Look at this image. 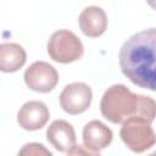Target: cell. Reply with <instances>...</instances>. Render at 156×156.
Wrapping results in <instances>:
<instances>
[{
    "instance_id": "6da1fadb",
    "label": "cell",
    "mask_w": 156,
    "mask_h": 156,
    "mask_svg": "<svg viewBox=\"0 0 156 156\" xmlns=\"http://www.w3.org/2000/svg\"><path fill=\"white\" fill-rule=\"evenodd\" d=\"M122 73L135 85L156 91V28L132 35L118 55Z\"/></svg>"
},
{
    "instance_id": "7a4b0ae2",
    "label": "cell",
    "mask_w": 156,
    "mask_h": 156,
    "mask_svg": "<svg viewBox=\"0 0 156 156\" xmlns=\"http://www.w3.org/2000/svg\"><path fill=\"white\" fill-rule=\"evenodd\" d=\"M140 94H134L123 84H113L100 101L101 115L111 123H123L128 117L138 116Z\"/></svg>"
},
{
    "instance_id": "3957f363",
    "label": "cell",
    "mask_w": 156,
    "mask_h": 156,
    "mask_svg": "<svg viewBox=\"0 0 156 156\" xmlns=\"http://www.w3.org/2000/svg\"><path fill=\"white\" fill-rule=\"evenodd\" d=\"M119 135L126 146L136 154H141L156 144V133L151 122L138 116L128 117L122 123Z\"/></svg>"
},
{
    "instance_id": "277c9868",
    "label": "cell",
    "mask_w": 156,
    "mask_h": 156,
    "mask_svg": "<svg viewBox=\"0 0 156 156\" xmlns=\"http://www.w3.org/2000/svg\"><path fill=\"white\" fill-rule=\"evenodd\" d=\"M49 56L60 63H69L79 60L84 54L80 39L68 29L54 32L48 41Z\"/></svg>"
},
{
    "instance_id": "5b68a950",
    "label": "cell",
    "mask_w": 156,
    "mask_h": 156,
    "mask_svg": "<svg viewBox=\"0 0 156 156\" xmlns=\"http://www.w3.org/2000/svg\"><path fill=\"white\" fill-rule=\"evenodd\" d=\"M91 88L82 82L66 85L58 98L62 110L69 115H79L85 112L91 104Z\"/></svg>"
},
{
    "instance_id": "8992f818",
    "label": "cell",
    "mask_w": 156,
    "mask_h": 156,
    "mask_svg": "<svg viewBox=\"0 0 156 156\" xmlns=\"http://www.w3.org/2000/svg\"><path fill=\"white\" fill-rule=\"evenodd\" d=\"M26 85L37 93H49L58 83V73L55 67L45 61L33 62L24 72Z\"/></svg>"
},
{
    "instance_id": "52a82bcc",
    "label": "cell",
    "mask_w": 156,
    "mask_h": 156,
    "mask_svg": "<svg viewBox=\"0 0 156 156\" xmlns=\"http://www.w3.org/2000/svg\"><path fill=\"white\" fill-rule=\"evenodd\" d=\"M50 112L46 105L41 101L32 100L20 108L17 113V122L20 127L26 130H38L41 129L49 121Z\"/></svg>"
},
{
    "instance_id": "ba28073f",
    "label": "cell",
    "mask_w": 156,
    "mask_h": 156,
    "mask_svg": "<svg viewBox=\"0 0 156 156\" xmlns=\"http://www.w3.org/2000/svg\"><path fill=\"white\" fill-rule=\"evenodd\" d=\"M113 138L112 130L101 121L88 122L83 128V144L87 149L99 155V151L107 147Z\"/></svg>"
},
{
    "instance_id": "9c48e42d",
    "label": "cell",
    "mask_w": 156,
    "mask_h": 156,
    "mask_svg": "<svg viewBox=\"0 0 156 156\" xmlns=\"http://www.w3.org/2000/svg\"><path fill=\"white\" fill-rule=\"evenodd\" d=\"M46 139L60 152L69 151L77 140L73 126L65 119H56L49 126Z\"/></svg>"
},
{
    "instance_id": "30bf717a",
    "label": "cell",
    "mask_w": 156,
    "mask_h": 156,
    "mask_svg": "<svg viewBox=\"0 0 156 156\" xmlns=\"http://www.w3.org/2000/svg\"><path fill=\"white\" fill-rule=\"evenodd\" d=\"M78 23L84 35L89 38H98L102 35L107 28V16L101 7L88 6L80 12Z\"/></svg>"
},
{
    "instance_id": "8fae6325",
    "label": "cell",
    "mask_w": 156,
    "mask_h": 156,
    "mask_svg": "<svg viewBox=\"0 0 156 156\" xmlns=\"http://www.w3.org/2000/svg\"><path fill=\"white\" fill-rule=\"evenodd\" d=\"M27 60L24 49L17 43H2L0 45V69L5 73L18 71Z\"/></svg>"
},
{
    "instance_id": "7c38bea8",
    "label": "cell",
    "mask_w": 156,
    "mask_h": 156,
    "mask_svg": "<svg viewBox=\"0 0 156 156\" xmlns=\"http://www.w3.org/2000/svg\"><path fill=\"white\" fill-rule=\"evenodd\" d=\"M18 155H34V156H41V155H48L50 156L51 152L45 149V146L43 144H38V143H29V144H26L20 151H18Z\"/></svg>"
},
{
    "instance_id": "4fadbf2b",
    "label": "cell",
    "mask_w": 156,
    "mask_h": 156,
    "mask_svg": "<svg viewBox=\"0 0 156 156\" xmlns=\"http://www.w3.org/2000/svg\"><path fill=\"white\" fill-rule=\"evenodd\" d=\"M67 155H90V156H96L98 154L90 151L89 149H87L84 145L80 146V145H74L69 151L66 152Z\"/></svg>"
},
{
    "instance_id": "5bb4252c",
    "label": "cell",
    "mask_w": 156,
    "mask_h": 156,
    "mask_svg": "<svg viewBox=\"0 0 156 156\" xmlns=\"http://www.w3.org/2000/svg\"><path fill=\"white\" fill-rule=\"evenodd\" d=\"M146 2L149 4V6L154 10H156V0H146Z\"/></svg>"
}]
</instances>
